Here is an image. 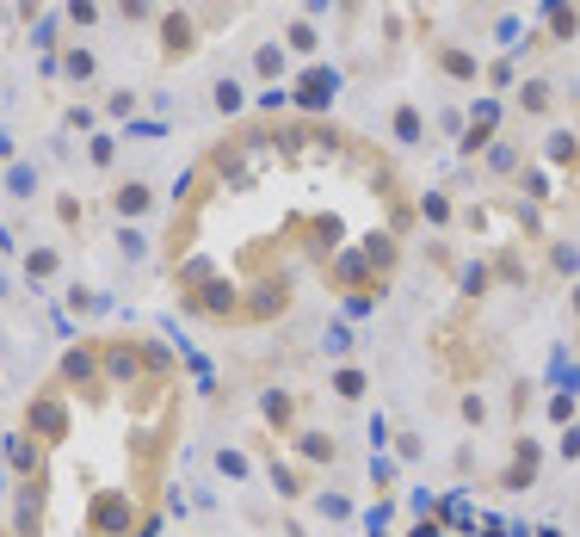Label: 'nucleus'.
<instances>
[{
  "label": "nucleus",
  "instance_id": "1",
  "mask_svg": "<svg viewBox=\"0 0 580 537\" xmlns=\"http://www.w3.org/2000/svg\"><path fill=\"white\" fill-rule=\"evenodd\" d=\"M142 525V507L130 488H99L87 500V537H136Z\"/></svg>",
  "mask_w": 580,
  "mask_h": 537
},
{
  "label": "nucleus",
  "instance_id": "2",
  "mask_svg": "<svg viewBox=\"0 0 580 537\" xmlns=\"http://www.w3.org/2000/svg\"><path fill=\"white\" fill-rule=\"evenodd\" d=\"M25 433L38 439V445H62L68 433H75V414H68V389L62 383L38 389V396L25 402Z\"/></svg>",
  "mask_w": 580,
  "mask_h": 537
},
{
  "label": "nucleus",
  "instance_id": "3",
  "mask_svg": "<svg viewBox=\"0 0 580 537\" xmlns=\"http://www.w3.org/2000/svg\"><path fill=\"white\" fill-rule=\"evenodd\" d=\"M192 56H198V19L161 13V62H192Z\"/></svg>",
  "mask_w": 580,
  "mask_h": 537
},
{
  "label": "nucleus",
  "instance_id": "4",
  "mask_svg": "<svg viewBox=\"0 0 580 537\" xmlns=\"http://www.w3.org/2000/svg\"><path fill=\"white\" fill-rule=\"evenodd\" d=\"M334 87H340L334 68H309V75L297 81V105H303V112H328V105H334Z\"/></svg>",
  "mask_w": 580,
  "mask_h": 537
},
{
  "label": "nucleus",
  "instance_id": "5",
  "mask_svg": "<svg viewBox=\"0 0 580 537\" xmlns=\"http://www.w3.org/2000/svg\"><path fill=\"white\" fill-rule=\"evenodd\" d=\"M537 463H543L537 439H519V445H513V463L500 470V488H531V482H537Z\"/></svg>",
  "mask_w": 580,
  "mask_h": 537
},
{
  "label": "nucleus",
  "instance_id": "6",
  "mask_svg": "<svg viewBox=\"0 0 580 537\" xmlns=\"http://www.w3.org/2000/svg\"><path fill=\"white\" fill-rule=\"evenodd\" d=\"M112 210H118V217H149V210H155V186H149V179H124V186L112 192Z\"/></svg>",
  "mask_w": 580,
  "mask_h": 537
},
{
  "label": "nucleus",
  "instance_id": "7",
  "mask_svg": "<svg viewBox=\"0 0 580 537\" xmlns=\"http://www.w3.org/2000/svg\"><path fill=\"white\" fill-rule=\"evenodd\" d=\"M432 62H439L451 81H476V75H482V62L469 56V50H457V44H439V50H432Z\"/></svg>",
  "mask_w": 580,
  "mask_h": 537
},
{
  "label": "nucleus",
  "instance_id": "8",
  "mask_svg": "<svg viewBox=\"0 0 580 537\" xmlns=\"http://www.w3.org/2000/svg\"><path fill=\"white\" fill-rule=\"evenodd\" d=\"M260 414H266V420L278 426V433H290V420H297V396H290V389H266Z\"/></svg>",
  "mask_w": 580,
  "mask_h": 537
},
{
  "label": "nucleus",
  "instance_id": "9",
  "mask_svg": "<svg viewBox=\"0 0 580 537\" xmlns=\"http://www.w3.org/2000/svg\"><path fill=\"white\" fill-rule=\"evenodd\" d=\"M328 389H334L340 402H365V389H371V377L358 371V365H346V371H334V377H328Z\"/></svg>",
  "mask_w": 580,
  "mask_h": 537
},
{
  "label": "nucleus",
  "instance_id": "10",
  "mask_svg": "<svg viewBox=\"0 0 580 537\" xmlns=\"http://www.w3.org/2000/svg\"><path fill=\"white\" fill-rule=\"evenodd\" d=\"M395 142H402V149H420L426 142V124H420L414 105H395Z\"/></svg>",
  "mask_w": 580,
  "mask_h": 537
},
{
  "label": "nucleus",
  "instance_id": "11",
  "mask_svg": "<svg viewBox=\"0 0 580 537\" xmlns=\"http://www.w3.org/2000/svg\"><path fill=\"white\" fill-rule=\"evenodd\" d=\"M62 272V254H56V247H31V254H25V278H38V284H50Z\"/></svg>",
  "mask_w": 580,
  "mask_h": 537
},
{
  "label": "nucleus",
  "instance_id": "12",
  "mask_svg": "<svg viewBox=\"0 0 580 537\" xmlns=\"http://www.w3.org/2000/svg\"><path fill=\"white\" fill-rule=\"evenodd\" d=\"M543 155H550V167H580V136H574V130H556Z\"/></svg>",
  "mask_w": 580,
  "mask_h": 537
},
{
  "label": "nucleus",
  "instance_id": "13",
  "mask_svg": "<svg viewBox=\"0 0 580 537\" xmlns=\"http://www.w3.org/2000/svg\"><path fill=\"white\" fill-rule=\"evenodd\" d=\"M297 451H303L309 463H334V457H340L334 433H297Z\"/></svg>",
  "mask_w": 580,
  "mask_h": 537
},
{
  "label": "nucleus",
  "instance_id": "14",
  "mask_svg": "<svg viewBox=\"0 0 580 537\" xmlns=\"http://www.w3.org/2000/svg\"><path fill=\"white\" fill-rule=\"evenodd\" d=\"M550 105H556V93H550V87H543V81H525V87H519V112H531V118H543V112H550Z\"/></svg>",
  "mask_w": 580,
  "mask_h": 537
},
{
  "label": "nucleus",
  "instance_id": "15",
  "mask_svg": "<svg viewBox=\"0 0 580 537\" xmlns=\"http://www.w3.org/2000/svg\"><path fill=\"white\" fill-rule=\"evenodd\" d=\"M574 31H580V13L568 0H550V38H574Z\"/></svg>",
  "mask_w": 580,
  "mask_h": 537
},
{
  "label": "nucleus",
  "instance_id": "16",
  "mask_svg": "<svg viewBox=\"0 0 580 537\" xmlns=\"http://www.w3.org/2000/svg\"><path fill=\"white\" fill-rule=\"evenodd\" d=\"M253 75H260V81H278V75H284V50H278V44H260V56H253Z\"/></svg>",
  "mask_w": 580,
  "mask_h": 537
},
{
  "label": "nucleus",
  "instance_id": "17",
  "mask_svg": "<svg viewBox=\"0 0 580 537\" xmlns=\"http://www.w3.org/2000/svg\"><path fill=\"white\" fill-rule=\"evenodd\" d=\"M272 482H278L284 500H303V494H309V476H303V470H278V463H272Z\"/></svg>",
  "mask_w": 580,
  "mask_h": 537
},
{
  "label": "nucleus",
  "instance_id": "18",
  "mask_svg": "<svg viewBox=\"0 0 580 537\" xmlns=\"http://www.w3.org/2000/svg\"><path fill=\"white\" fill-rule=\"evenodd\" d=\"M315 19H290V50H297V56H315Z\"/></svg>",
  "mask_w": 580,
  "mask_h": 537
},
{
  "label": "nucleus",
  "instance_id": "19",
  "mask_svg": "<svg viewBox=\"0 0 580 537\" xmlns=\"http://www.w3.org/2000/svg\"><path fill=\"white\" fill-rule=\"evenodd\" d=\"M420 217H426V223H451V198H445V192H426V198H420Z\"/></svg>",
  "mask_w": 580,
  "mask_h": 537
},
{
  "label": "nucleus",
  "instance_id": "20",
  "mask_svg": "<svg viewBox=\"0 0 580 537\" xmlns=\"http://www.w3.org/2000/svg\"><path fill=\"white\" fill-rule=\"evenodd\" d=\"M216 112H223V118L241 112V87H235V81H216Z\"/></svg>",
  "mask_w": 580,
  "mask_h": 537
},
{
  "label": "nucleus",
  "instance_id": "21",
  "mask_svg": "<svg viewBox=\"0 0 580 537\" xmlns=\"http://www.w3.org/2000/svg\"><path fill=\"white\" fill-rule=\"evenodd\" d=\"M519 186H525L531 198H550V179H543L537 167H519Z\"/></svg>",
  "mask_w": 580,
  "mask_h": 537
},
{
  "label": "nucleus",
  "instance_id": "22",
  "mask_svg": "<svg viewBox=\"0 0 580 537\" xmlns=\"http://www.w3.org/2000/svg\"><path fill=\"white\" fill-rule=\"evenodd\" d=\"M457 414H463L469 426H482V420H488V402H482V396H463V402H457Z\"/></svg>",
  "mask_w": 580,
  "mask_h": 537
},
{
  "label": "nucleus",
  "instance_id": "23",
  "mask_svg": "<svg viewBox=\"0 0 580 537\" xmlns=\"http://www.w3.org/2000/svg\"><path fill=\"white\" fill-rule=\"evenodd\" d=\"M488 291V266H469L463 272V297H482Z\"/></svg>",
  "mask_w": 580,
  "mask_h": 537
},
{
  "label": "nucleus",
  "instance_id": "24",
  "mask_svg": "<svg viewBox=\"0 0 580 537\" xmlns=\"http://www.w3.org/2000/svg\"><path fill=\"white\" fill-rule=\"evenodd\" d=\"M68 19H75V25H93V19H99V0H68Z\"/></svg>",
  "mask_w": 580,
  "mask_h": 537
},
{
  "label": "nucleus",
  "instance_id": "25",
  "mask_svg": "<svg viewBox=\"0 0 580 537\" xmlns=\"http://www.w3.org/2000/svg\"><path fill=\"white\" fill-rule=\"evenodd\" d=\"M87 155H93V167H112L118 149H112V136H93V149H87Z\"/></svg>",
  "mask_w": 580,
  "mask_h": 537
},
{
  "label": "nucleus",
  "instance_id": "26",
  "mask_svg": "<svg viewBox=\"0 0 580 537\" xmlns=\"http://www.w3.org/2000/svg\"><path fill=\"white\" fill-rule=\"evenodd\" d=\"M118 13H124V19H130V25H136V19H149V13H155V7H149V0H118Z\"/></svg>",
  "mask_w": 580,
  "mask_h": 537
},
{
  "label": "nucleus",
  "instance_id": "27",
  "mask_svg": "<svg viewBox=\"0 0 580 537\" xmlns=\"http://www.w3.org/2000/svg\"><path fill=\"white\" fill-rule=\"evenodd\" d=\"M216 463H223V476H247V457H241V451H223Z\"/></svg>",
  "mask_w": 580,
  "mask_h": 537
},
{
  "label": "nucleus",
  "instance_id": "28",
  "mask_svg": "<svg viewBox=\"0 0 580 537\" xmlns=\"http://www.w3.org/2000/svg\"><path fill=\"white\" fill-rule=\"evenodd\" d=\"M68 75H93V56L87 50H68Z\"/></svg>",
  "mask_w": 580,
  "mask_h": 537
},
{
  "label": "nucleus",
  "instance_id": "29",
  "mask_svg": "<svg viewBox=\"0 0 580 537\" xmlns=\"http://www.w3.org/2000/svg\"><path fill=\"white\" fill-rule=\"evenodd\" d=\"M550 420H574V396H550Z\"/></svg>",
  "mask_w": 580,
  "mask_h": 537
},
{
  "label": "nucleus",
  "instance_id": "30",
  "mask_svg": "<svg viewBox=\"0 0 580 537\" xmlns=\"http://www.w3.org/2000/svg\"><path fill=\"white\" fill-rule=\"evenodd\" d=\"M562 457H580V426H568V433H562Z\"/></svg>",
  "mask_w": 580,
  "mask_h": 537
},
{
  "label": "nucleus",
  "instance_id": "31",
  "mask_svg": "<svg viewBox=\"0 0 580 537\" xmlns=\"http://www.w3.org/2000/svg\"><path fill=\"white\" fill-rule=\"evenodd\" d=\"M568 321H580V284L568 291Z\"/></svg>",
  "mask_w": 580,
  "mask_h": 537
},
{
  "label": "nucleus",
  "instance_id": "32",
  "mask_svg": "<svg viewBox=\"0 0 580 537\" xmlns=\"http://www.w3.org/2000/svg\"><path fill=\"white\" fill-rule=\"evenodd\" d=\"M537 537H562V531H537Z\"/></svg>",
  "mask_w": 580,
  "mask_h": 537
},
{
  "label": "nucleus",
  "instance_id": "33",
  "mask_svg": "<svg viewBox=\"0 0 580 537\" xmlns=\"http://www.w3.org/2000/svg\"><path fill=\"white\" fill-rule=\"evenodd\" d=\"M216 7H223V0H216Z\"/></svg>",
  "mask_w": 580,
  "mask_h": 537
}]
</instances>
